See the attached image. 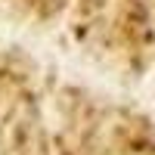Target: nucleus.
I'll return each mask as SVG.
<instances>
[{"mask_svg":"<svg viewBox=\"0 0 155 155\" xmlns=\"http://www.w3.org/2000/svg\"><path fill=\"white\" fill-rule=\"evenodd\" d=\"M0 155H56V112L37 71L16 47L0 44Z\"/></svg>","mask_w":155,"mask_h":155,"instance_id":"obj_1","label":"nucleus"},{"mask_svg":"<svg viewBox=\"0 0 155 155\" xmlns=\"http://www.w3.org/2000/svg\"><path fill=\"white\" fill-rule=\"evenodd\" d=\"M71 0H0V12H12L28 22H50L68 16Z\"/></svg>","mask_w":155,"mask_h":155,"instance_id":"obj_2","label":"nucleus"}]
</instances>
